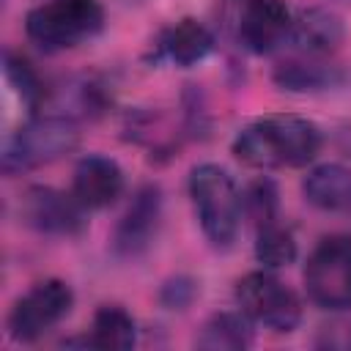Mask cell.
Segmentation results:
<instances>
[{"label":"cell","instance_id":"8fae6325","mask_svg":"<svg viewBox=\"0 0 351 351\" xmlns=\"http://www.w3.org/2000/svg\"><path fill=\"white\" fill-rule=\"evenodd\" d=\"M123 192V170L115 159L90 154L82 156L74 167L71 178V195L85 208H107L112 206Z\"/></svg>","mask_w":351,"mask_h":351},{"label":"cell","instance_id":"2e32d148","mask_svg":"<svg viewBox=\"0 0 351 351\" xmlns=\"http://www.w3.org/2000/svg\"><path fill=\"white\" fill-rule=\"evenodd\" d=\"M195 343L206 351H241L252 343V329L244 313H217L203 324Z\"/></svg>","mask_w":351,"mask_h":351},{"label":"cell","instance_id":"4fadbf2b","mask_svg":"<svg viewBox=\"0 0 351 351\" xmlns=\"http://www.w3.org/2000/svg\"><path fill=\"white\" fill-rule=\"evenodd\" d=\"M159 49L170 63L186 69V66L200 63L214 49V36L203 22H197L192 16H184L173 27L165 30V36L159 41Z\"/></svg>","mask_w":351,"mask_h":351},{"label":"cell","instance_id":"e0dca14e","mask_svg":"<svg viewBox=\"0 0 351 351\" xmlns=\"http://www.w3.org/2000/svg\"><path fill=\"white\" fill-rule=\"evenodd\" d=\"M274 82L285 90L307 93V90H324L337 82V74L324 63H307V60H282L274 69Z\"/></svg>","mask_w":351,"mask_h":351},{"label":"cell","instance_id":"7c38bea8","mask_svg":"<svg viewBox=\"0 0 351 351\" xmlns=\"http://www.w3.org/2000/svg\"><path fill=\"white\" fill-rule=\"evenodd\" d=\"M288 36L307 55H329L340 49L346 38V25L335 11L313 5V8H302L293 16Z\"/></svg>","mask_w":351,"mask_h":351},{"label":"cell","instance_id":"ffe728a7","mask_svg":"<svg viewBox=\"0 0 351 351\" xmlns=\"http://www.w3.org/2000/svg\"><path fill=\"white\" fill-rule=\"evenodd\" d=\"M241 211L258 225H269L277 219V189L269 178H258L247 186V192L241 195Z\"/></svg>","mask_w":351,"mask_h":351},{"label":"cell","instance_id":"d6986e66","mask_svg":"<svg viewBox=\"0 0 351 351\" xmlns=\"http://www.w3.org/2000/svg\"><path fill=\"white\" fill-rule=\"evenodd\" d=\"M5 82L11 88V93L19 96V104L33 112L44 96V88H41V80L38 74L33 71V66L22 58V55H14V52H5Z\"/></svg>","mask_w":351,"mask_h":351},{"label":"cell","instance_id":"52a82bcc","mask_svg":"<svg viewBox=\"0 0 351 351\" xmlns=\"http://www.w3.org/2000/svg\"><path fill=\"white\" fill-rule=\"evenodd\" d=\"M74 304V291L63 280H41L22 293L8 313V335L16 343H33L58 326Z\"/></svg>","mask_w":351,"mask_h":351},{"label":"cell","instance_id":"7402d4cb","mask_svg":"<svg viewBox=\"0 0 351 351\" xmlns=\"http://www.w3.org/2000/svg\"><path fill=\"white\" fill-rule=\"evenodd\" d=\"M315 346L321 348H340V351H351V324L337 321L332 326H324Z\"/></svg>","mask_w":351,"mask_h":351},{"label":"cell","instance_id":"8992f818","mask_svg":"<svg viewBox=\"0 0 351 351\" xmlns=\"http://www.w3.org/2000/svg\"><path fill=\"white\" fill-rule=\"evenodd\" d=\"M236 302L250 321L271 332H293L302 321L299 296L269 271L244 274L236 282Z\"/></svg>","mask_w":351,"mask_h":351},{"label":"cell","instance_id":"ac0fdd59","mask_svg":"<svg viewBox=\"0 0 351 351\" xmlns=\"http://www.w3.org/2000/svg\"><path fill=\"white\" fill-rule=\"evenodd\" d=\"M255 258L269 269H282L296 261V241L291 230L280 228L277 222H269L258 228L255 236Z\"/></svg>","mask_w":351,"mask_h":351},{"label":"cell","instance_id":"30bf717a","mask_svg":"<svg viewBox=\"0 0 351 351\" xmlns=\"http://www.w3.org/2000/svg\"><path fill=\"white\" fill-rule=\"evenodd\" d=\"M291 14L282 0H244L239 16V41L252 55H266L291 33Z\"/></svg>","mask_w":351,"mask_h":351},{"label":"cell","instance_id":"5b68a950","mask_svg":"<svg viewBox=\"0 0 351 351\" xmlns=\"http://www.w3.org/2000/svg\"><path fill=\"white\" fill-rule=\"evenodd\" d=\"M304 288L324 310L351 307V236L335 233L315 244L304 263Z\"/></svg>","mask_w":351,"mask_h":351},{"label":"cell","instance_id":"6da1fadb","mask_svg":"<svg viewBox=\"0 0 351 351\" xmlns=\"http://www.w3.org/2000/svg\"><path fill=\"white\" fill-rule=\"evenodd\" d=\"M233 156L255 170L302 167L321 151V132L299 115H263L233 137Z\"/></svg>","mask_w":351,"mask_h":351},{"label":"cell","instance_id":"9a60e30c","mask_svg":"<svg viewBox=\"0 0 351 351\" xmlns=\"http://www.w3.org/2000/svg\"><path fill=\"white\" fill-rule=\"evenodd\" d=\"M85 343L104 351H126L137 343L134 318L121 304H101L93 315L90 335L85 337Z\"/></svg>","mask_w":351,"mask_h":351},{"label":"cell","instance_id":"603a6c76","mask_svg":"<svg viewBox=\"0 0 351 351\" xmlns=\"http://www.w3.org/2000/svg\"><path fill=\"white\" fill-rule=\"evenodd\" d=\"M346 214H351V206H348V208H346Z\"/></svg>","mask_w":351,"mask_h":351},{"label":"cell","instance_id":"5bb4252c","mask_svg":"<svg viewBox=\"0 0 351 351\" xmlns=\"http://www.w3.org/2000/svg\"><path fill=\"white\" fill-rule=\"evenodd\" d=\"M304 200L324 211H346L351 206V170L343 165H318L302 181Z\"/></svg>","mask_w":351,"mask_h":351},{"label":"cell","instance_id":"ba28073f","mask_svg":"<svg viewBox=\"0 0 351 351\" xmlns=\"http://www.w3.org/2000/svg\"><path fill=\"white\" fill-rule=\"evenodd\" d=\"M85 206L69 192L52 186H30L19 200V214L25 225L38 233L52 236H74L85 228Z\"/></svg>","mask_w":351,"mask_h":351},{"label":"cell","instance_id":"277c9868","mask_svg":"<svg viewBox=\"0 0 351 351\" xmlns=\"http://www.w3.org/2000/svg\"><path fill=\"white\" fill-rule=\"evenodd\" d=\"M77 145H80V129L71 118H60V115L33 118L5 137L3 173L16 176L36 170L41 165H49L71 154Z\"/></svg>","mask_w":351,"mask_h":351},{"label":"cell","instance_id":"9c48e42d","mask_svg":"<svg viewBox=\"0 0 351 351\" xmlns=\"http://www.w3.org/2000/svg\"><path fill=\"white\" fill-rule=\"evenodd\" d=\"M162 219V192L156 184H145L134 192L123 217L112 230V250L121 258H137L145 252L156 236Z\"/></svg>","mask_w":351,"mask_h":351},{"label":"cell","instance_id":"7a4b0ae2","mask_svg":"<svg viewBox=\"0 0 351 351\" xmlns=\"http://www.w3.org/2000/svg\"><path fill=\"white\" fill-rule=\"evenodd\" d=\"M189 197L203 236L217 250H228L236 241L241 222V192L236 189L228 170L203 162L189 173Z\"/></svg>","mask_w":351,"mask_h":351},{"label":"cell","instance_id":"44dd1931","mask_svg":"<svg viewBox=\"0 0 351 351\" xmlns=\"http://www.w3.org/2000/svg\"><path fill=\"white\" fill-rule=\"evenodd\" d=\"M192 296H195V282H192V280H184V277L170 280V282L162 288V302H165L170 310L186 307V304L192 302Z\"/></svg>","mask_w":351,"mask_h":351},{"label":"cell","instance_id":"3957f363","mask_svg":"<svg viewBox=\"0 0 351 351\" xmlns=\"http://www.w3.org/2000/svg\"><path fill=\"white\" fill-rule=\"evenodd\" d=\"M104 27L99 0H47L27 11L25 33L44 52L71 49Z\"/></svg>","mask_w":351,"mask_h":351}]
</instances>
